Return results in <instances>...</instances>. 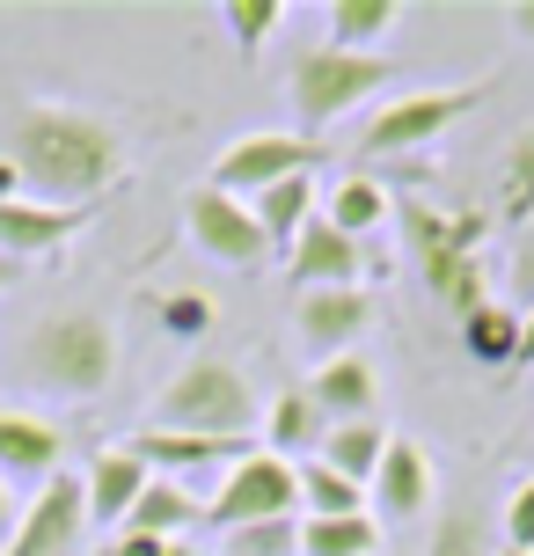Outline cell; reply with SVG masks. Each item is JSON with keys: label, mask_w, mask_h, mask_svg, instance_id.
<instances>
[{"label": "cell", "mask_w": 534, "mask_h": 556, "mask_svg": "<svg viewBox=\"0 0 534 556\" xmlns=\"http://www.w3.org/2000/svg\"><path fill=\"white\" fill-rule=\"evenodd\" d=\"M476 549H483L476 520H469V513H447V520L432 528V549H424V556H476Z\"/></svg>", "instance_id": "cell-32"}, {"label": "cell", "mask_w": 534, "mask_h": 556, "mask_svg": "<svg viewBox=\"0 0 534 556\" xmlns=\"http://www.w3.org/2000/svg\"><path fill=\"white\" fill-rule=\"evenodd\" d=\"M154 483V469H147L132 446H103L96 462H88V476H81V491H88V528H125V513L140 505V491Z\"/></svg>", "instance_id": "cell-15"}, {"label": "cell", "mask_w": 534, "mask_h": 556, "mask_svg": "<svg viewBox=\"0 0 534 556\" xmlns=\"http://www.w3.org/2000/svg\"><path fill=\"white\" fill-rule=\"evenodd\" d=\"M183 227H191V242L213 264H227V271H256V264H271V235L256 227V213L242 205V198L213 191V184H198L191 198H183Z\"/></svg>", "instance_id": "cell-9"}, {"label": "cell", "mask_w": 534, "mask_h": 556, "mask_svg": "<svg viewBox=\"0 0 534 556\" xmlns=\"http://www.w3.org/2000/svg\"><path fill=\"white\" fill-rule=\"evenodd\" d=\"M403 556H410V549H403Z\"/></svg>", "instance_id": "cell-43"}, {"label": "cell", "mask_w": 534, "mask_h": 556, "mask_svg": "<svg viewBox=\"0 0 534 556\" xmlns=\"http://www.w3.org/2000/svg\"><path fill=\"white\" fill-rule=\"evenodd\" d=\"M389 81H395V59L315 45V52H301V59H293V74H285V103H293V117H301L308 132H322V125L352 117L373 88H389Z\"/></svg>", "instance_id": "cell-5"}, {"label": "cell", "mask_w": 534, "mask_h": 556, "mask_svg": "<svg viewBox=\"0 0 534 556\" xmlns=\"http://www.w3.org/2000/svg\"><path fill=\"white\" fill-rule=\"evenodd\" d=\"M96 220V205H44V198H8L0 205V256L29 264V256H52L59 242H74Z\"/></svg>", "instance_id": "cell-12"}, {"label": "cell", "mask_w": 534, "mask_h": 556, "mask_svg": "<svg viewBox=\"0 0 534 556\" xmlns=\"http://www.w3.org/2000/svg\"><path fill=\"white\" fill-rule=\"evenodd\" d=\"M373 395H381V381H373V366L359 352L322 359L315 381H308V403L322 410V425H359V417H373Z\"/></svg>", "instance_id": "cell-18"}, {"label": "cell", "mask_w": 534, "mask_h": 556, "mask_svg": "<svg viewBox=\"0 0 534 556\" xmlns=\"http://www.w3.org/2000/svg\"><path fill=\"white\" fill-rule=\"evenodd\" d=\"M220 23H227V37H234V45L256 59V52H264V37L285 23V0H227Z\"/></svg>", "instance_id": "cell-29"}, {"label": "cell", "mask_w": 534, "mask_h": 556, "mask_svg": "<svg viewBox=\"0 0 534 556\" xmlns=\"http://www.w3.org/2000/svg\"><path fill=\"white\" fill-rule=\"evenodd\" d=\"M213 556H301V520H271V528H242L220 534Z\"/></svg>", "instance_id": "cell-30"}, {"label": "cell", "mask_w": 534, "mask_h": 556, "mask_svg": "<svg viewBox=\"0 0 534 556\" xmlns=\"http://www.w3.org/2000/svg\"><path fill=\"white\" fill-rule=\"evenodd\" d=\"M483 213H440V205H403V242H410V264L418 278L432 286V301H447L454 315L483 307V264H476V242H483Z\"/></svg>", "instance_id": "cell-3"}, {"label": "cell", "mask_w": 534, "mask_h": 556, "mask_svg": "<svg viewBox=\"0 0 534 556\" xmlns=\"http://www.w3.org/2000/svg\"><path fill=\"white\" fill-rule=\"evenodd\" d=\"M506 549L534 556V483H520V491L506 498Z\"/></svg>", "instance_id": "cell-33"}, {"label": "cell", "mask_w": 534, "mask_h": 556, "mask_svg": "<svg viewBox=\"0 0 534 556\" xmlns=\"http://www.w3.org/2000/svg\"><path fill=\"white\" fill-rule=\"evenodd\" d=\"M366 498H373V520H418L424 505H432V454L418 440H389Z\"/></svg>", "instance_id": "cell-14"}, {"label": "cell", "mask_w": 534, "mask_h": 556, "mask_svg": "<svg viewBox=\"0 0 534 556\" xmlns=\"http://www.w3.org/2000/svg\"><path fill=\"white\" fill-rule=\"evenodd\" d=\"M330 45L338 52H381V37L403 29V0H330Z\"/></svg>", "instance_id": "cell-23"}, {"label": "cell", "mask_w": 534, "mask_h": 556, "mask_svg": "<svg viewBox=\"0 0 534 556\" xmlns=\"http://www.w3.org/2000/svg\"><path fill=\"white\" fill-rule=\"evenodd\" d=\"M8 162L23 168V191L44 198V205H88L111 184H125V132L103 125L88 111H66V103H29L8 125Z\"/></svg>", "instance_id": "cell-1"}, {"label": "cell", "mask_w": 534, "mask_h": 556, "mask_svg": "<svg viewBox=\"0 0 534 556\" xmlns=\"http://www.w3.org/2000/svg\"><path fill=\"white\" fill-rule=\"evenodd\" d=\"M498 220H506V227L534 220V125H527V132H512L506 162H498Z\"/></svg>", "instance_id": "cell-27"}, {"label": "cell", "mask_w": 534, "mask_h": 556, "mask_svg": "<svg viewBox=\"0 0 534 556\" xmlns=\"http://www.w3.org/2000/svg\"><path fill=\"white\" fill-rule=\"evenodd\" d=\"M461 352L476 366H520V315L498 301H483L461 315Z\"/></svg>", "instance_id": "cell-24"}, {"label": "cell", "mask_w": 534, "mask_h": 556, "mask_svg": "<svg viewBox=\"0 0 534 556\" xmlns=\"http://www.w3.org/2000/svg\"><path fill=\"white\" fill-rule=\"evenodd\" d=\"M301 556H381V520L352 513V520H301Z\"/></svg>", "instance_id": "cell-26"}, {"label": "cell", "mask_w": 534, "mask_h": 556, "mask_svg": "<svg viewBox=\"0 0 534 556\" xmlns=\"http://www.w3.org/2000/svg\"><path fill=\"white\" fill-rule=\"evenodd\" d=\"M315 162H322V147H315L308 132H242L213 154V176H205V184L250 205L256 191H271L285 176H315Z\"/></svg>", "instance_id": "cell-7"}, {"label": "cell", "mask_w": 534, "mask_h": 556, "mask_svg": "<svg viewBox=\"0 0 534 556\" xmlns=\"http://www.w3.org/2000/svg\"><path fill=\"white\" fill-rule=\"evenodd\" d=\"M250 213H256V227L271 235V250H285V242L322 213V191H315V176H285V184H271V191L250 198Z\"/></svg>", "instance_id": "cell-22"}, {"label": "cell", "mask_w": 534, "mask_h": 556, "mask_svg": "<svg viewBox=\"0 0 534 556\" xmlns=\"http://www.w3.org/2000/svg\"><path fill=\"white\" fill-rule=\"evenodd\" d=\"M520 366H534V307L520 315Z\"/></svg>", "instance_id": "cell-38"}, {"label": "cell", "mask_w": 534, "mask_h": 556, "mask_svg": "<svg viewBox=\"0 0 534 556\" xmlns=\"http://www.w3.org/2000/svg\"><path fill=\"white\" fill-rule=\"evenodd\" d=\"M301 513V469L250 446L234 469L220 476V491L205 498V528L220 534H242V528H271V520H293Z\"/></svg>", "instance_id": "cell-6"}, {"label": "cell", "mask_w": 534, "mask_h": 556, "mask_svg": "<svg viewBox=\"0 0 534 556\" xmlns=\"http://www.w3.org/2000/svg\"><path fill=\"white\" fill-rule=\"evenodd\" d=\"M117 330L96 315V307H66V315H44L37 330L23 337V374L37 395H59V403H96V395L117 381Z\"/></svg>", "instance_id": "cell-2"}, {"label": "cell", "mask_w": 534, "mask_h": 556, "mask_svg": "<svg viewBox=\"0 0 534 556\" xmlns=\"http://www.w3.org/2000/svg\"><path fill=\"white\" fill-rule=\"evenodd\" d=\"M322 410L308 403V389H285L279 403H271V417H264V454H279V462H315V446H322Z\"/></svg>", "instance_id": "cell-20"}, {"label": "cell", "mask_w": 534, "mask_h": 556, "mask_svg": "<svg viewBox=\"0 0 534 556\" xmlns=\"http://www.w3.org/2000/svg\"><path fill=\"white\" fill-rule=\"evenodd\" d=\"M256 389L234 359H191L176 366V381L154 395V425L162 432H198V440H250Z\"/></svg>", "instance_id": "cell-4"}, {"label": "cell", "mask_w": 534, "mask_h": 556, "mask_svg": "<svg viewBox=\"0 0 534 556\" xmlns=\"http://www.w3.org/2000/svg\"><path fill=\"white\" fill-rule=\"evenodd\" d=\"M111 556H169V542H154V534H132V528H117V534H111Z\"/></svg>", "instance_id": "cell-35"}, {"label": "cell", "mask_w": 534, "mask_h": 556, "mask_svg": "<svg viewBox=\"0 0 534 556\" xmlns=\"http://www.w3.org/2000/svg\"><path fill=\"white\" fill-rule=\"evenodd\" d=\"M512 293L534 307V220L520 227V250H512Z\"/></svg>", "instance_id": "cell-34"}, {"label": "cell", "mask_w": 534, "mask_h": 556, "mask_svg": "<svg viewBox=\"0 0 534 556\" xmlns=\"http://www.w3.org/2000/svg\"><path fill=\"white\" fill-rule=\"evenodd\" d=\"M15 271H23V264H8V256H0V293H8V286H15Z\"/></svg>", "instance_id": "cell-39"}, {"label": "cell", "mask_w": 534, "mask_h": 556, "mask_svg": "<svg viewBox=\"0 0 534 556\" xmlns=\"http://www.w3.org/2000/svg\"><path fill=\"white\" fill-rule=\"evenodd\" d=\"M506 23L520 29V37H534V0H512V8H506Z\"/></svg>", "instance_id": "cell-36"}, {"label": "cell", "mask_w": 534, "mask_h": 556, "mask_svg": "<svg viewBox=\"0 0 534 556\" xmlns=\"http://www.w3.org/2000/svg\"><path fill=\"white\" fill-rule=\"evenodd\" d=\"M285 264H293V278L301 286H359L366 271V242H352V235H338V227L315 213L293 242H285Z\"/></svg>", "instance_id": "cell-17"}, {"label": "cell", "mask_w": 534, "mask_h": 556, "mask_svg": "<svg viewBox=\"0 0 534 556\" xmlns=\"http://www.w3.org/2000/svg\"><path fill=\"white\" fill-rule=\"evenodd\" d=\"M198 520H205V498H198L191 483H176V476H154V483L140 491V505L125 513V528L154 534V542H183Z\"/></svg>", "instance_id": "cell-19"}, {"label": "cell", "mask_w": 534, "mask_h": 556, "mask_svg": "<svg viewBox=\"0 0 534 556\" xmlns=\"http://www.w3.org/2000/svg\"><path fill=\"white\" fill-rule=\"evenodd\" d=\"M389 213H395V198L381 191L373 176H344L338 191L322 198V220L338 227V235H352V242H366V235H373V227L389 220Z\"/></svg>", "instance_id": "cell-25"}, {"label": "cell", "mask_w": 534, "mask_h": 556, "mask_svg": "<svg viewBox=\"0 0 534 556\" xmlns=\"http://www.w3.org/2000/svg\"><path fill=\"white\" fill-rule=\"evenodd\" d=\"M301 513H308V520H352V513H373V505H366V491L344 483L338 469L301 462Z\"/></svg>", "instance_id": "cell-28"}, {"label": "cell", "mask_w": 534, "mask_h": 556, "mask_svg": "<svg viewBox=\"0 0 534 556\" xmlns=\"http://www.w3.org/2000/svg\"><path fill=\"white\" fill-rule=\"evenodd\" d=\"M381 454H389V432L373 425V417H359V425H330L322 432V446H315V462L322 469H338L344 483H373V469H381Z\"/></svg>", "instance_id": "cell-21"}, {"label": "cell", "mask_w": 534, "mask_h": 556, "mask_svg": "<svg viewBox=\"0 0 534 556\" xmlns=\"http://www.w3.org/2000/svg\"><path fill=\"white\" fill-rule=\"evenodd\" d=\"M162 330L169 337H205L213 330V301H205V293H169V301H162Z\"/></svg>", "instance_id": "cell-31"}, {"label": "cell", "mask_w": 534, "mask_h": 556, "mask_svg": "<svg viewBox=\"0 0 534 556\" xmlns=\"http://www.w3.org/2000/svg\"><path fill=\"white\" fill-rule=\"evenodd\" d=\"M491 88L469 81V88H403L395 103H381L373 111V125H366V154H410V147H432L440 132H454L461 117L476 111Z\"/></svg>", "instance_id": "cell-8"}, {"label": "cell", "mask_w": 534, "mask_h": 556, "mask_svg": "<svg viewBox=\"0 0 534 556\" xmlns=\"http://www.w3.org/2000/svg\"><path fill=\"white\" fill-rule=\"evenodd\" d=\"M169 556H213V549H198V542H169Z\"/></svg>", "instance_id": "cell-40"}, {"label": "cell", "mask_w": 534, "mask_h": 556, "mask_svg": "<svg viewBox=\"0 0 534 556\" xmlns=\"http://www.w3.org/2000/svg\"><path fill=\"white\" fill-rule=\"evenodd\" d=\"M366 323H373V301H366V286H308L301 307H293V337L322 359H344V352H359Z\"/></svg>", "instance_id": "cell-11"}, {"label": "cell", "mask_w": 534, "mask_h": 556, "mask_svg": "<svg viewBox=\"0 0 534 556\" xmlns=\"http://www.w3.org/2000/svg\"><path fill=\"white\" fill-rule=\"evenodd\" d=\"M96 556H111V542H103V549H96Z\"/></svg>", "instance_id": "cell-41"}, {"label": "cell", "mask_w": 534, "mask_h": 556, "mask_svg": "<svg viewBox=\"0 0 534 556\" xmlns=\"http://www.w3.org/2000/svg\"><path fill=\"white\" fill-rule=\"evenodd\" d=\"M132 454H140L154 476H176V483H191V469H234L242 454H250V440H198V432H162V425H140L132 432Z\"/></svg>", "instance_id": "cell-16"}, {"label": "cell", "mask_w": 534, "mask_h": 556, "mask_svg": "<svg viewBox=\"0 0 534 556\" xmlns=\"http://www.w3.org/2000/svg\"><path fill=\"white\" fill-rule=\"evenodd\" d=\"M0 534H15V491H8V476H0Z\"/></svg>", "instance_id": "cell-37"}, {"label": "cell", "mask_w": 534, "mask_h": 556, "mask_svg": "<svg viewBox=\"0 0 534 556\" xmlns=\"http://www.w3.org/2000/svg\"><path fill=\"white\" fill-rule=\"evenodd\" d=\"M66 469V432L44 410H15L0 403V476H23V483H52Z\"/></svg>", "instance_id": "cell-13"}, {"label": "cell", "mask_w": 534, "mask_h": 556, "mask_svg": "<svg viewBox=\"0 0 534 556\" xmlns=\"http://www.w3.org/2000/svg\"><path fill=\"white\" fill-rule=\"evenodd\" d=\"M506 556H520V549H506Z\"/></svg>", "instance_id": "cell-42"}, {"label": "cell", "mask_w": 534, "mask_h": 556, "mask_svg": "<svg viewBox=\"0 0 534 556\" xmlns=\"http://www.w3.org/2000/svg\"><path fill=\"white\" fill-rule=\"evenodd\" d=\"M88 534V491L81 476L59 469L52 483H37V498L15 513V534L0 542V556H74Z\"/></svg>", "instance_id": "cell-10"}]
</instances>
